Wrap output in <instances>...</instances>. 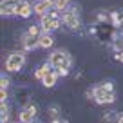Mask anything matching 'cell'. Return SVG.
Instances as JSON below:
<instances>
[{"instance_id":"6da1fadb","label":"cell","mask_w":123,"mask_h":123,"mask_svg":"<svg viewBox=\"0 0 123 123\" xmlns=\"http://www.w3.org/2000/svg\"><path fill=\"white\" fill-rule=\"evenodd\" d=\"M92 100L96 101L98 105H107V103H114L116 101V94L114 89H112V83H103L98 85V87L92 89Z\"/></svg>"},{"instance_id":"7a4b0ae2","label":"cell","mask_w":123,"mask_h":123,"mask_svg":"<svg viewBox=\"0 0 123 123\" xmlns=\"http://www.w3.org/2000/svg\"><path fill=\"white\" fill-rule=\"evenodd\" d=\"M24 65H25V53L24 51H13L6 58V71H9V73H18Z\"/></svg>"},{"instance_id":"3957f363","label":"cell","mask_w":123,"mask_h":123,"mask_svg":"<svg viewBox=\"0 0 123 123\" xmlns=\"http://www.w3.org/2000/svg\"><path fill=\"white\" fill-rule=\"evenodd\" d=\"M49 63L53 67H56V69H60V67H71L73 65V58H71V54L67 53V51H53V53L49 54Z\"/></svg>"},{"instance_id":"277c9868","label":"cell","mask_w":123,"mask_h":123,"mask_svg":"<svg viewBox=\"0 0 123 123\" xmlns=\"http://www.w3.org/2000/svg\"><path fill=\"white\" fill-rule=\"evenodd\" d=\"M62 22L65 24L69 29H78V27H80L78 11L76 9H65V11H62Z\"/></svg>"},{"instance_id":"5b68a950","label":"cell","mask_w":123,"mask_h":123,"mask_svg":"<svg viewBox=\"0 0 123 123\" xmlns=\"http://www.w3.org/2000/svg\"><path fill=\"white\" fill-rule=\"evenodd\" d=\"M40 25H42L43 33H53V31L60 29L62 18H49L47 15H42V16H40Z\"/></svg>"},{"instance_id":"8992f818","label":"cell","mask_w":123,"mask_h":123,"mask_svg":"<svg viewBox=\"0 0 123 123\" xmlns=\"http://www.w3.org/2000/svg\"><path fill=\"white\" fill-rule=\"evenodd\" d=\"M36 114H38V109H36V105H35V103H29V105H27V107L18 114V121L29 123V121H33V119H35Z\"/></svg>"},{"instance_id":"52a82bcc","label":"cell","mask_w":123,"mask_h":123,"mask_svg":"<svg viewBox=\"0 0 123 123\" xmlns=\"http://www.w3.org/2000/svg\"><path fill=\"white\" fill-rule=\"evenodd\" d=\"M33 6L29 4V2H25V0H22L18 6H16V16H20V18H29L31 15H33Z\"/></svg>"},{"instance_id":"ba28073f","label":"cell","mask_w":123,"mask_h":123,"mask_svg":"<svg viewBox=\"0 0 123 123\" xmlns=\"http://www.w3.org/2000/svg\"><path fill=\"white\" fill-rule=\"evenodd\" d=\"M38 45L40 49H51L54 45V38L51 36V33H42L38 36Z\"/></svg>"},{"instance_id":"9c48e42d","label":"cell","mask_w":123,"mask_h":123,"mask_svg":"<svg viewBox=\"0 0 123 123\" xmlns=\"http://www.w3.org/2000/svg\"><path fill=\"white\" fill-rule=\"evenodd\" d=\"M22 45H24V49H25V51H31V49H36V47H40V45H38V38H35V36H29L27 33L22 36Z\"/></svg>"},{"instance_id":"30bf717a","label":"cell","mask_w":123,"mask_h":123,"mask_svg":"<svg viewBox=\"0 0 123 123\" xmlns=\"http://www.w3.org/2000/svg\"><path fill=\"white\" fill-rule=\"evenodd\" d=\"M58 76H60V74H58V71H56V73H53V71H51V73H49V74H47V76L42 80L43 87H47V89H53L54 85H56V81H58Z\"/></svg>"},{"instance_id":"8fae6325","label":"cell","mask_w":123,"mask_h":123,"mask_svg":"<svg viewBox=\"0 0 123 123\" xmlns=\"http://www.w3.org/2000/svg\"><path fill=\"white\" fill-rule=\"evenodd\" d=\"M16 6L18 4H2L0 6V15L2 16H16Z\"/></svg>"},{"instance_id":"7c38bea8","label":"cell","mask_w":123,"mask_h":123,"mask_svg":"<svg viewBox=\"0 0 123 123\" xmlns=\"http://www.w3.org/2000/svg\"><path fill=\"white\" fill-rule=\"evenodd\" d=\"M51 67H53V65H51L49 62H47V63H43V65H40L38 69H36V73H35V78H36V80H43V78L51 73Z\"/></svg>"},{"instance_id":"4fadbf2b","label":"cell","mask_w":123,"mask_h":123,"mask_svg":"<svg viewBox=\"0 0 123 123\" xmlns=\"http://www.w3.org/2000/svg\"><path fill=\"white\" fill-rule=\"evenodd\" d=\"M27 35H29V36H35V38H38V36L42 35V27H38V25H29V29H27Z\"/></svg>"},{"instance_id":"5bb4252c","label":"cell","mask_w":123,"mask_h":123,"mask_svg":"<svg viewBox=\"0 0 123 123\" xmlns=\"http://www.w3.org/2000/svg\"><path fill=\"white\" fill-rule=\"evenodd\" d=\"M67 4H69L67 0H56V4H54V7H56L58 11H65V9H67Z\"/></svg>"},{"instance_id":"9a60e30c","label":"cell","mask_w":123,"mask_h":123,"mask_svg":"<svg viewBox=\"0 0 123 123\" xmlns=\"http://www.w3.org/2000/svg\"><path fill=\"white\" fill-rule=\"evenodd\" d=\"M9 85H11V81H9V78L2 74V78H0V89H7Z\"/></svg>"},{"instance_id":"2e32d148","label":"cell","mask_w":123,"mask_h":123,"mask_svg":"<svg viewBox=\"0 0 123 123\" xmlns=\"http://www.w3.org/2000/svg\"><path fill=\"white\" fill-rule=\"evenodd\" d=\"M0 112H2V116L9 114V107H7V103H6V101H2V105H0Z\"/></svg>"},{"instance_id":"e0dca14e","label":"cell","mask_w":123,"mask_h":123,"mask_svg":"<svg viewBox=\"0 0 123 123\" xmlns=\"http://www.w3.org/2000/svg\"><path fill=\"white\" fill-rule=\"evenodd\" d=\"M58 74H60V76H67V74H69V67H60V69H58Z\"/></svg>"},{"instance_id":"ac0fdd59","label":"cell","mask_w":123,"mask_h":123,"mask_svg":"<svg viewBox=\"0 0 123 123\" xmlns=\"http://www.w3.org/2000/svg\"><path fill=\"white\" fill-rule=\"evenodd\" d=\"M7 100V89H2L0 91V101H6Z\"/></svg>"},{"instance_id":"d6986e66","label":"cell","mask_w":123,"mask_h":123,"mask_svg":"<svg viewBox=\"0 0 123 123\" xmlns=\"http://www.w3.org/2000/svg\"><path fill=\"white\" fill-rule=\"evenodd\" d=\"M112 24L116 27H119V18H118V13H112Z\"/></svg>"},{"instance_id":"ffe728a7","label":"cell","mask_w":123,"mask_h":123,"mask_svg":"<svg viewBox=\"0 0 123 123\" xmlns=\"http://www.w3.org/2000/svg\"><path fill=\"white\" fill-rule=\"evenodd\" d=\"M49 114H51V116H56V114H58V107H51V109H49Z\"/></svg>"},{"instance_id":"44dd1931","label":"cell","mask_w":123,"mask_h":123,"mask_svg":"<svg viewBox=\"0 0 123 123\" xmlns=\"http://www.w3.org/2000/svg\"><path fill=\"white\" fill-rule=\"evenodd\" d=\"M51 123H62V121H60V119H53Z\"/></svg>"},{"instance_id":"7402d4cb","label":"cell","mask_w":123,"mask_h":123,"mask_svg":"<svg viewBox=\"0 0 123 123\" xmlns=\"http://www.w3.org/2000/svg\"><path fill=\"white\" fill-rule=\"evenodd\" d=\"M29 123H40V121H36V119H33V121H29Z\"/></svg>"},{"instance_id":"603a6c76","label":"cell","mask_w":123,"mask_h":123,"mask_svg":"<svg viewBox=\"0 0 123 123\" xmlns=\"http://www.w3.org/2000/svg\"><path fill=\"white\" fill-rule=\"evenodd\" d=\"M67 2H71V0H67Z\"/></svg>"}]
</instances>
